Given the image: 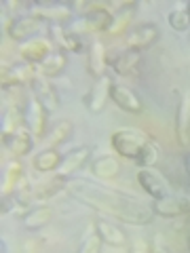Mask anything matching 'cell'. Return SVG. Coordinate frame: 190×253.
<instances>
[{
  "instance_id": "cell-21",
  "label": "cell",
  "mask_w": 190,
  "mask_h": 253,
  "mask_svg": "<svg viewBox=\"0 0 190 253\" xmlns=\"http://www.w3.org/2000/svg\"><path fill=\"white\" fill-rule=\"evenodd\" d=\"M47 116H49V112H47L36 99L28 101V108H26L28 129L32 131V135L38 137V139H43L47 135Z\"/></svg>"
},
{
  "instance_id": "cell-2",
  "label": "cell",
  "mask_w": 190,
  "mask_h": 253,
  "mask_svg": "<svg viewBox=\"0 0 190 253\" xmlns=\"http://www.w3.org/2000/svg\"><path fill=\"white\" fill-rule=\"evenodd\" d=\"M150 137L146 135L144 131L136 129V126H123V129H116L112 135H110V146L112 150L123 156L129 158V161H138L144 152V148L148 146Z\"/></svg>"
},
{
  "instance_id": "cell-9",
  "label": "cell",
  "mask_w": 190,
  "mask_h": 253,
  "mask_svg": "<svg viewBox=\"0 0 190 253\" xmlns=\"http://www.w3.org/2000/svg\"><path fill=\"white\" fill-rule=\"evenodd\" d=\"M112 86H114V83L110 81L108 76L95 81V84L91 86V91L85 95V106H87V110H89L91 114L104 112L106 104L110 101V97H112Z\"/></svg>"
},
{
  "instance_id": "cell-26",
  "label": "cell",
  "mask_w": 190,
  "mask_h": 253,
  "mask_svg": "<svg viewBox=\"0 0 190 253\" xmlns=\"http://www.w3.org/2000/svg\"><path fill=\"white\" fill-rule=\"evenodd\" d=\"M63 154L57 148H45L43 152H38L34 158H32V167H34L38 173H57L59 165H61Z\"/></svg>"
},
{
  "instance_id": "cell-31",
  "label": "cell",
  "mask_w": 190,
  "mask_h": 253,
  "mask_svg": "<svg viewBox=\"0 0 190 253\" xmlns=\"http://www.w3.org/2000/svg\"><path fill=\"white\" fill-rule=\"evenodd\" d=\"M167 23L171 26V30H176V32L190 30V15L186 11V6H176V9H171L167 15Z\"/></svg>"
},
{
  "instance_id": "cell-36",
  "label": "cell",
  "mask_w": 190,
  "mask_h": 253,
  "mask_svg": "<svg viewBox=\"0 0 190 253\" xmlns=\"http://www.w3.org/2000/svg\"><path fill=\"white\" fill-rule=\"evenodd\" d=\"M186 11H188V15H190V2H188V4H186Z\"/></svg>"
},
{
  "instance_id": "cell-15",
  "label": "cell",
  "mask_w": 190,
  "mask_h": 253,
  "mask_svg": "<svg viewBox=\"0 0 190 253\" xmlns=\"http://www.w3.org/2000/svg\"><path fill=\"white\" fill-rule=\"evenodd\" d=\"M138 184L142 186V190H144L148 196H152L154 201H158V199H163V196L169 194L167 179H165L161 173L152 171V169H140L138 171Z\"/></svg>"
},
{
  "instance_id": "cell-16",
  "label": "cell",
  "mask_w": 190,
  "mask_h": 253,
  "mask_svg": "<svg viewBox=\"0 0 190 253\" xmlns=\"http://www.w3.org/2000/svg\"><path fill=\"white\" fill-rule=\"evenodd\" d=\"M110 101H114L116 108H121L123 112H129V114H142L144 112V101H142L140 95L136 91H131L129 86L114 84Z\"/></svg>"
},
{
  "instance_id": "cell-27",
  "label": "cell",
  "mask_w": 190,
  "mask_h": 253,
  "mask_svg": "<svg viewBox=\"0 0 190 253\" xmlns=\"http://www.w3.org/2000/svg\"><path fill=\"white\" fill-rule=\"evenodd\" d=\"M91 173L95 177L99 179H114L118 177V173H121V163H118V158L112 156V154H104V156H97L95 161L91 163Z\"/></svg>"
},
{
  "instance_id": "cell-37",
  "label": "cell",
  "mask_w": 190,
  "mask_h": 253,
  "mask_svg": "<svg viewBox=\"0 0 190 253\" xmlns=\"http://www.w3.org/2000/svg\"><path fill=\"white\" fill-rule=\"evenodd\" d=\"M188 251H190V234H188Z\"/></svg>"
},
{
  "instance_id": "cell-18",
  "label": "cell",
  "mask_w": 190,
  "mask_h": 253,
  "mask_svg": "<svg viewBox=\"0 0 190 253\" xmlns=\"http://www.w3.org/2000/svg\"><path fill=\"white\" fill-rule=\"evenodd\" d=\"M108 68V49L101 41H93L89 46V57H87V72H89L95 81L106 76Z\"/></svg>"
},
{
  "instance_id": "cell-6",
  "label": "cell",
  "mask_w": 190,
  "mask_h": 253,
  "mask_svg": "<svg viewBox=\"0 0 190 253\" xmlns=\"http://www.w3.org/2000/svg\"><path fill=\"white\" fill-rule=\"evenodd\" d=\"M45 30V21H41L34 15H17V17H13L9 23H6V34L9 38L17 42H26V41H32V38H36V34H41Z\"/></svg>"
},
{
  "instance_id": "cell-30",
  "label": "cell",
  "mask_w": 190,
  "mask_h": 253,
  "mask_svg": "<svg viewBox=\"0 0 190 253\" xmlns=\"http://www.w3.org/2000/svg\"><path fill=\"white\" fill-rule=\"evenodd\" d=\"M26 177V173H23V167L21 163L13 161L9 165V169H6V175H4V184H2V194H13V190L17 188L19 181Z\"/></svg>"
},
{
  "instance_id": "cell-22",
  "label": "cell",
  "mask_w": 190,
  "mask_h": 253,
  "mask_svg": "<svg viewBox=\"0 0 190 253\" xmlns=\"http://www.w3.org/2000/svg\"><path fill=\"white\" fill-rule=\"evenodd\" d=\"M49 34L53 38L57 51H72V53H83V42H81V36L72 34L66 26H49Z\"/></svg>"
},
{
  "instance_id": "cell-17",
  "label": "cell",
  "mask_w": 190,
  "mask_h": 253,
  "mask_svg": "<svg viewBox=\"0 0 190 253\" xmlns=\"http://www.w3.org/2000/svg\"><path fill=\"white\" fill-rule=\"evenodd\" d=\"M176 137L182 148L190 150V93L180 99L176 110Z\"/></svg>"
},
{
  "instance_id": "cell-3",
  "label": "cell",
  "mask_w": 190,
  "mask_h": 253,
  "mask_svg": "<svg viewBox=\"0 0 190 253\" xmlns=\"http://www.w3.org/2000/svg\"><path fill=\"white\" fill-rule=\"evenodd\" d=\"M110 26H112V11L106 9V6L93 4L66 28L72 34L83 36V34H95V32H108Z\"/></svg>"
},
{
  "instance_id": "cell-29",
  "label": "cell",
  "mask_w": 190,
  "mask_h": 253,
  "mask_svg": "<svg viewBox=\"0 0 190 253\" xmlns=\"http://www.w3.org/2000/svg\"><path fill=\"white\" fill-rule=\"evenodd\" d=\"M161 156H163V150H161V146L156 144V141L150 137V141H148V146L144 148V152H142V156L138 158V165L142 169H150V167H154V165L161 161Z\"/></svg>"
},
{
  "instance_id": "cell-20",
  "label": "cell",
  "mask_w": 190,
  "mask_h": 253,
  "mask_svg": "<svg viewBox=\"0 0 190 253\" xmlns=\"http://www.w3.org/2000/svg\"><path fill=\"white\" fill-rule=\"evenodd\" d=\"M89 156H91V150L89 146H76L72 148L70 152L63 154L61 158V165H59V171L61 175H68L72 177V173H76L78 169H83L87 163H89Z\"/></svg>"
},
{
  "instance_id": "cell-12",
  "label": "cell",
  "mask_w": 190,
  "mask_h": 253,
  "mask_svg": "<svg viewBox=\"0 0 190 253\" xmlns=\"http://www.w3.org/2000/svg\"><path fill=\"white\" fill-rule=\"evenodd\" d=\"M68 181H70V177L61 175V173H55V175H49V177L41 179L38 184L32 186V201L45 203V201L53 199L55 194H59L61 190L68 188Z\"/></svg>"
},
{
  "instance_id": "cell-10",
  "label": "cell",
  "mask_w": 190,
  "mask_h": 253,
  "mask_svg": "<svg viewBox=\"0 0 190 253\" xmlns=\"http://www.w3.org/2000/svg\"><path fill=\"white\" fill-rule=\"evenodd\" d=\"M2 146L13 156H26L34 148V135L28 126H19L17 131H2Z\"/></svg>"
},
{
  "instance_id": "cell-5",
  "label": "cell",
  "mask_w": 190,
  "mask_h": 253,
  "mask_svg": "<svg viewBox=\"0 0 190 253\" xmlns=\"http://www.w3.org/2000/svg\"><path fill=\"white\" fill-rule=\"evenodd\" d=\"M158 36H161V30H158L156 23L144 21V23H140V26L131 28L125 34V49L142 53V51L150 49V46L158 41Z\"/></svg>"
},
{
  "instance_id": "cell-25",
  "label": "cell",
  "mask_w": 190,
  "mask_h": 253,
  "mask_svg": "<svg viewBox=\"0 0 190 253\" xmlns=\"http://www.w3.org/2000/svg\"><path fill=\"white\" fill-rule=\"evenodd\" d=\"M66 66H68L66 53L55 49L45 61L38 63L36 70H38V76H45V78H49V81H51V78L61 76V74H63V70H66Z\"/></svg>"
},
{
  "instance_id": "cell-19",
  "label": "cell",
  "mask_w": 190,
  "mask_h": 253,
  "mask_svg": "<svg viewBox=\"0 0 190 253\" xmlns=\"http://www.w3.org/2000/svg\"><path fill=\"white\" fill-rule=\"evenodd\" d=\"M93 230L97 232V236L101 239V243L108 245V247H116L121 249L127 245V234L123 228H118L116 224H112V221L108 219H97L93 226Z\"/></svg>"
},
{
  "instance_id": "cell-13",
  "label": "cell",
  "mask_w": 190,
  "mask_h": 253,
  "mask_svg": "<svg viewBox=\"0 0 190 253\" xmlns=\"http://www.w3.org/2000/svg\"><path fill=\"white\" fill-rule=\"evenodd\" d=\"M32 93H34V99L41 104L47 112L53 114L55 110L59 108V93L55 89V84L45 76H38L34 83H32Z\"/></svg>"
},
{
  "instance_id": "cell-23",
  "label": "cell",
  "mask_w": 190,
  "mask_h": 253,
  "mask_svg": "<svg viewBox=\"0 0 190 253\" xmlns=\"http://www.w3.org/2000/svg\"><path fill=\"white\" fill-rule=\"evenodd\" d=\"M53 215H55L53 207H49V205H38V207H32L26 215L21 217V224L26 230L36 232V230H43V228L49 226L53 221Z\"/></svg>"
},
{
  "instance_id": "cell-24",
  "label": "cell",
  "mask_w": 190,
  "mask_h": 253,
  "mask_svg": "<svg viewBox=\"0 0 190 253\" xmlns=\"http://www.w3.org/2000/svg\"><path fill=\"white\" fill-rule=\"evenodd\" d=\"M138 11V2H125L121 4L118 9L112 13V26L106 34L110 36H121V34H127L129 32V23L133 19V15Z\"/></svg>"
},
{
  "instance_id": "cell-7",
  "label": "cell",
  "mask_w": 190,
  "mask_h": 253,
  "mask_svg": "<svg viewBox=\"0 0 190 253\" xmlns=\"http://www.w3.org/2000/svg\"><path fill=\"white\" fill-rule=\"evenodd\" d=\"M32 15L51 26H70L74 21V11L68 4H34Z\"/></svg>"
},
{
  "instance_id": "cell-14",
  "label": "cell",
  "mask_w": 190,
  "mask_h": 253,
  "mask_svg": "<svg viewBox=\"0 0 190 253\" xmlns=\"http://www.w3.org/2000/svg\"><path fill=\"white\" fill-rule=\"evenodd\" d=\"M53 51H55L53 42L49 41V38H43V36H36V38H32V41H26L19 46L21 59L32 63V66H38L41 61H45Z\"/></svg>"
},
{
  "instance_id": "cell-28",
  "label": "cell",
  "mask_w": 190,
  "mask_h": 253,
  "mask_svg": "<svg viewBox=\"0 0 190 253\" xmlns=\"http://www.w3.org/2000/svg\"><path fill=\"white\" fill-rule=\"evenodd\" d=\"M72 133H74V125L70 121H57L53 129L49 131V137H47L49 148H59L61 144H66Z\"/></svg>"
},
{
  "instance_id": "cell-4",
  "label": "cell",
  "mask_w": 190,
  "mask_h": 253,
  "mask_svg": "<svg viewBox=\"0 0 190 253\" xmlns=\"http://www.w3.org/2000/svg\"><path fill=\"white\" fill-rule=\"evenodd\" d=\"M38 78V70L36 66H32L28 61H15L11 63L9 68H2V76H0V81H2V89H23V86H32Z\"/></svg>"
},
{
  "instance_id": "cell-33",
  "label": "cell",
  "mask_w": 190,
  "mask_h": 253,
  "mask_svg": "<svg viewBox=\"0 0 190 253\" xmlns=\"http://www.w3.org/2000/svg\"><path fill=\"white\" fill-rule=\"evenodd\" d=\"M148 247H150V253H171V251H169V247L163 243V239H158V236H156V239H154L152 243L148 245Z\"/></svg>"
},
{
  "instance_id": "cell-8",
  "label": "cell",
  "mask_w": 190,
  "mask_h": 253,
  "mask_svg": "<svg viewBox=\"0 0 190 253\" xmlns=\"http://www.w3.org/2000/svg\"><path fill=\"white\" fill-rule=\"evenodd\" d=\"M154 215L165 217V219H173V217H182V215H190V199H184V196H176V194H167L163 199L154 201L152 205Z\"/></svg>"
},
{
  "instance_id": "cell-32",
  "label": "cell",
  "mask_w": 190,
  "mask_h": 253,
  "mask_svg": "<svg viewBox=\"0 0 190 253\" xmlns=\"http://www.w3.org/2000/svg\"><path fill=\"white\" fill-rule=\"evenodd\" d=\"M101 247H104V243L97 236V232H89L85 236V241L81 243V247H78V253H101Z\"/></svg>"
},
{
  "instance_id": "cell-35",
  "label": "cell",
  "mask_w": 190,
  "mask_h": 253,
  "mask_svg": "<svg viewBox=\"0 0 190 253\" xmlns=\"http://www.w3.org/2000/svg\"><path fill=\"white\" fill-rule=\"evenodd\" d=\"M184 165H186V173H188V179H190V152H186V156H184Z\"/></svg>"
},
{
  "instance_id": "cell-1",
  "label": "cell",
  "mask_w": 190,
  "mask_h": 253,
  "mask_svg": "<svg viewBox=\"0 0 190 253\" xmlns=\"http://www.w3.org/2000/svg\"><path fill=\"white\" fill-rule=\"evenodd\" d=\"M66 190L78 203L87 205L89 209H95L106 217H114L123 221V224L150 226L154 219L152 205H146L142 199L129 192H123V190L101 186L97 181L85 177H70Z\"/></svg>"
},
{
  "instance_id": "cell-34",
  "label": "cell",
  "mask_w": 190,
  "mask_h": 253,
  "mask_svg": "<svg viewBox=\"0 0 190 253\" xmlns=\"http://www.w3.org/2000/svg\"><path fill=\"white\" fill-rule=\"evenodd\" d=\"M129 253H150V247H148V243L146 241H133L131 243V247H129Z\"/></svg>"
},
{
  "instance_id": "cell-11",
  "label": "cell",
  "mask_w": 190,
  "mask_h": 253,
  "mask_svg": "<svg viewBox=\"0 0 190 253\" xmlns=\"http://www.w3.org/2000/svg\"><path fill=\"white\" fill-rule=\"evenodd\" d=\"M142 61V53L129 49H114L108 51V66L114 70L118 76H129L138 70Z\"/></svg>"
}]
</instances>
